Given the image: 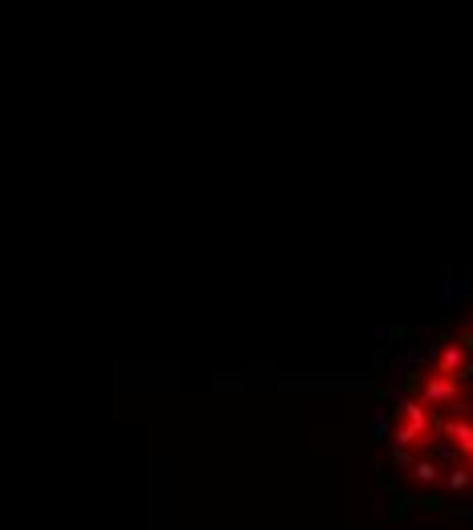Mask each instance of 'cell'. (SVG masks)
<instances>
[{"instance_id":"6da1fadb","label":"cell","mask_w":473,"mask_h":530,"mask_svg":"<svg viewBox=\"0 0 473 530\" xmlns=\"http://www.w3.org/2000/svg\"><path fill=\"white\" fill-rule=\"evenodd\" d=\"M416 400H425L428 408H437V404H453V408H457V404H461V387H457V380L432 371V375L421 380V396H416Z\"/></svg>"},{"instance_id":"7a4b0ae2","label":"cell","mask_w":473,"mask_h":530,"mask_svg":"<svg viewBox=\"0 0 473 530\" xmlns=\"http://www.w3.org/2000/svg\"><path fill=\"white\" fill-rule=\"evenodd\" d=\"M470 371V347L457 343V338H445L441 355H437V375H449V380H461Z\"/></svg>"},{"instance_id":"3957f363","label":"cell","mask_w":473,"mask_h":530,"mask_svg":"<svg viewBox=\"0 0 473 530\" xmlns=\"http://www.w3.org/2000/svg\"><path fill=\"white\" fill-rule=\"evenodd\" d=\"M441 433L449 436L465 457H473V420H470V416H461V412H457V416H449V420H441Z\"/></svg>"},{"instance_id":"277c9868","label":"cell","mask_w":473,"mask_h":530,"mask_svg":"<svg viewBox=\"0 0 473 530\" xmlns=\"http://www.w3.org/2000/svg\"><path fill=\"white\" fill-rule=\"evenodd\" d=\"M404 424H412L416 433H425V436L441 429V424L432 420V412H428V404H425V400H408V404H404Z\"/></svg>"},{"instance_id":"5b68a950","label":"cell","mask_w":473,"mask_h":530,"mask_svg":"<svg viewBox=\"0 0 473 530\" xmlns=\"http://www.w3.org/2000/svg\"><path fill=\"white\" fill-rule=\"evenodd\" d=\"M428 449H432L428 457L437 461V465H449V469H453V465H461V461H457V457H465V453H461V449H457V445H453V441H449V436H445V433L437 436V441H432Z\"/></svg>"},{"instance_id":"8992f818","label":"cell","mask_w":473,"mask_h":530,"mask_svg":"<svg viewBox=\"0 0 473 530\" xmlns=\"http://www.w3.org/2000/svg\"><path fill=\"white\" fill-rule=\"evenodd\" d=\"M470 482H473V469L465 465V461H461V465H453V469H445V478H441V485H445L449 494H465Z\"/></svg>"},{"instance_id":"52a82bcc","label":"cell","mask_w":473,"mask_h":530,"mask_svg":"<svg viewBox=\"0 0 473 530\" xmlns=\"http://www.w3.org/2000/svg\"><path fill=\"white\" fill-rule=\"evenodd\" d=\"M392 433H396L392 408H388V404H379V408L372 412V436H376V441H392Z\"/></svg>"},{"instance_id":"ba28073f","label":"cell","mask_w":473,"mask_h":530,"mask_svg":"<svg viewBox=\"0 0 473 530\" xmlns=\"http://www.w3.org/2000/svg\"><path fill=\"white\" fill-rule=\"evenodd\" d=\"M412 478H416L421 485H437L441 478H445V469H441L432 457H416V465H412Z\"/></svg>"},{"instance_id":"9c48e42d","label":"cell","mask_w":473,"mask_h":530,"mask_svg":"<svg viewBox=\"0 0 473 530\" xmlns=\"http://www.w3.org/2000/svg\"><path fill=\"white\" fill-rule=\"evenodd\" d=\"M392 445H400V449H408V445H425V433H416L412 424H396V433H392Z\"/></svg>"},{"instance_id":"30bf717a","label":"cell","mask_w":473,"mask_h":530,"mask_svg":"<svg viewBox=\"0 0 473 530\" xmlns=\"http://www.w3.org/2000/svg\"><path fill=\"white\" fill-rule=\"evenodd\" d=\"M470 282H461V278H449L445 286H441V302H457V298H470Z\"/></svg>"},{"instance_id":"8fae6325","label":"cell","mask_w":473,"mask_h":530,"mask_svg":"<svg viewBox=\"0 0 473 530\" xmlns=\"http://www.w3.org/2000/svg\"><path fill=\"white\" fill-rule=\"evenodd\" d=\"M408 400H412V396H408L404 387H388V392H383V404H388L392 412H404V404H408Z\"/></svg>"},{"instance_id":"7c38bea8","label":"cell","mask_w":473,"mask_h":530,"mask_svg":"<svg viewBox=\"0 0 473 530\" xmlns=\"http://www.w3.org/2000/svg\"><path fill=\"white\" fill-rule=\"evenodd\" d=\"M392 461H396L400 469H408V473H412V465H416V457H412V449H400V445H392Z\"/></svg>"},{"instance_id":"4fadbf2b","label":"cell","mask_w":473,"mask_h":530,"mask_svg":"<svg viewBox=\"0 0 473 530\" xmlns=\"http://www.w3.org/2000/svg\"><path fill=\"white\" fill-rule=\"evenodd\" d=\"M461 343H465V347H470V351H473V327H470V335L461 338Z\"/></svg>"}]
</instances>
